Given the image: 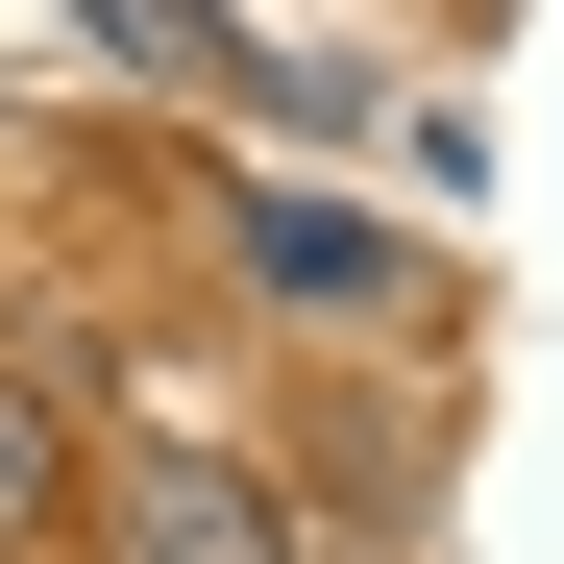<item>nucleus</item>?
I'll return each instance as SVG.
<instances>
[{
    "label": "nucleus",
    "instance_id": "2",
    "mask_svg": "<svg viewBox=\"0 0 564 564\" xmlns=\"http://www.w3.org/2000/svg\"><path fill=\"white\" fill-rule=\"evenodd\" d=\"M148 540H172V564H295L270 491H221V466H148Z\"/></svg>",
    "mask_w": 564,
    "mask_h": 564
},
{
    "label": "nucleus",
    "instance_id": "3",
    "mask_svg": "<svg viewBox=\"0 0 564 564\" xmlns=\"http://www.w3.org/2000/svg\"><path fill=\"white\" fill-rule=\"evenodd\" d=\"M50 491H74V442H50V393L0 368V540H50Z\"/></svg>",
    "mask_w": 564,
    "mask_h": 564
},
{
    "label": "nucleus",
    "instance_id": "1",
    "mask_svg": "<svg viewBox=\"0 0 564 564\" xmlns=\"http://www.w3.org/2000/svg\"><path fill=\"white\" fill-rule=\"evenodd\" d=\"M246 270L295 319H368V295H393V221H368V197H246Z\"/></svg>",
    "mask_w": 564,
    "mask_h": 564
}]
</instances>
